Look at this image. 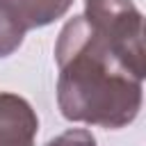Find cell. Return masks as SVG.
Returning <instances> with one entry per match:
<instances>
[{
    "mask_svg": "<svg viewBox=\"0 0 146 146\" xmlns=\"http://www.w3.org/2000/svg\"><path fill=\"white\" fill-rule=\"evenodd\" d=\"M84 21L139 80L146 75L144 16L132 0H84Z\"/></svg>",
    "mask_w": 146,
    "mask_h": 146,
    "instance_id": "cell-2",
    "label": "cell"
},
{
    "mask_svg": "<svg viewBox=\"0 0 146 146\" xmlns=\"http://www.w3.org/2000/svg\"><path fill=\"white\" fill-rule=\"evenodd\" d=\"M43 146H96V137L84 128H71V130L48 139Z\"/></svg>",
    "mask_w": 146,
    "mask_h": 146,
    "instance_id": "cell-6",
    "label": "cell"
},
{
    "mask_svg": "<svg viewBox=\"0 0 146 146\" xmlns=\"http://www.w3.org/2000/svg\"><path fill=\"white\" fill-rule=\"evenodd\" d=\"M25 39L23 25L16 21V16L9 11V7L0 0V59L14 55Z\"/></svg>",
    "mask_w": 146,
    "mask_h": 146,
    "instance_id": "cell-5",
    "label": "cell"
},
{
    "mask_svg": "<svg viewBox=\"0 0 146 146\" xmlns=\"http://www.w3.org/2000/svg\"><path fill=\"white\" fill-rule=\"evenodd\" d=\"M55 62L59 68L57 105L64 119L107 130L125 128L137 119L144 80L114 57L84 16L64 23L55 43Z\"/></svg>",
    "mask_w": 146,
    "mask_h": 146,
    "instance_id": "cell-1",
    "label": "cell"
},
{
    "mask_svg": "<svg viewBox=\"0 0 146 146\" xmlns=\"http://www.w3.org/2000/svg\"><path fill=\"white\" fill-rule=\"evenodd\" d=\"M39 119L32 105L9 91H0V146H34Z\"/></svg>",
    "mask_w": 146,
    "mask_h": 146,
    "instance_id": "cell-3",
    "label": "cell"
},
{
    "mask_svg": "<svg viewBox=\"0 0 146 146\" xmlns=\"http://www.w3.org/2000/svg\"><path fill=\"white\" fill-rule=\"evenodd\" d=\"M2 2L9 7V11L16 16V21L23 25L25 32L55 23L73 7V0H2Z\"/></svg>",
    "mask_w": 146,
    "mask_h": 146,
    "instance_id": "cell-4",
    "label": "cell"
}]
</instances>
